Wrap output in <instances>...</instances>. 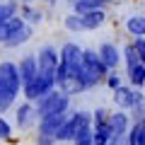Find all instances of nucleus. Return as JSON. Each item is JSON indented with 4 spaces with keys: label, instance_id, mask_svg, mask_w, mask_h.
Here are the masks:
<instances>
[{
    "label": "nucleus",
    "instance_id": "obj_19",
    "mask_svg": "<svg viewBox=\"0 0 145 145\" xmlns=\"http://www.w3.org/2000/svg\"><path fill=\"white\" fill-rule=\"evenodd\" d=\"M99 5H102L99 0H75V10H78L80 15H87V12L97 10Z\"/></svg>",
    "mask_w": 145,
    "mask_h": 145
},
{
    "label": "nucleus",
    "instance_id": "obj_11",
    "mask_svg": "<svg viewBox=\"0 0 145 145\" xmlns=\"http://www.w3.org/2000/svg\"><path fill=\"white\" fill-rule=\"evenodd\" d=\"M106 123L111 128V135H126V131H128V116L123 111H116V114L109 116Z\"/></svg>",
    "mask_w": 145,
    "mask_h": 145
},
{
    "label": "nucleus",
    "instance_id": "obj_3",
    "mask_svg": "<svg viewBox=\"0 0 145 145\" xmlns=\"http://www.w3.org/2000/svg\"><path fill=\"white\" fill-rule=\"evenodd\" d=\"M20 92V75H17V65L12 63H0V99H12Z\"/></svg>",
    "mask_w": 145,
    "mask_h": 145
},
{
    "label": "nucleus",
    "instance_id": "obj_27",
    "mask_svg": "<svg viewBox=\"0 0 145 145\" xmlns=\"http://www.w3.org/2000/svg\"><path fill=\"white\" fill-rule=\"evenodd\" d=\"M0 138H5V140H10V123H7L3 116H0Z\"/></svg>",
    "mask_w": 145,
    "mask_h": 145
},
{
    "label": "nucleus",
    "instance_id": "obj_4",
    "mask_svg": "<svg viewBox=\"0 0 145 145\" xmlns=\"http://www.w3.org/2000/svg\"><path fill=\"white\" fill-rule=\"evenodd\" d=\"M89 126H92V119H89V114H87V111H78L72 119H68L65 123L58 128L56 140H75L85 128H89Z\"/></svg>",
    "mask_w": 145,
    "mask_h": 145
},
{
    "label": "nucleus",
    "instance_id": "obj_20",
    "mask_svg": "<svg viewBox=\"0 0 145 145\" xmlns=\"http://www.w3.org/2000/svg\"><path fill=\"white\" fill-rule=\"evenodd\" d=\"M128 31L135 36H143L145 34V17H131L128 20Z\"/></svg>",
    "mask_w": 145,
    "mask_h": 145
},
{
    "label": "nucleus",
    "instance_id": "obj_17",
    "mask_svg": "<svg viewBox=\"0 0 145 145\" xmlns=\"http://www.w3.org/2000/svg\"><path fill=\"white\" fill-rule=\"evenodd\" d=\"M34 114L36 111L29 106V104H22V106L17 109V126H20V128H27V126L31 123V116Z\"/></svg>",
    "mask_w": 145,
    "mask_h": 145
},
{
    "label": "nucleus",
    "instance_id": "obj_9",
    "mask_svg": "<svg viewBox=\"0 0 145 145\" xmlns=\"http://www.w3.org/2000/svg\"><path fill=\"white\" fill-rule=\"evenodd\" d=\"M116 92V104L119 106H123V109H135L140 102H143V94L140 92H133V89H126V87H119V89H114Z\"/></svg>",
    "mask_w": 145,
    "mask_h": 145
},
{
    "label": "nucleus",
    "instance_id": "obj_5",
    "mask_svg": "<svg viewBox=\"0 0 145 145\" xmlns=\"http://www.w3.org/2000/svg\"><path fill=\"white\" fill-rule=\"evenodd\" d=\"M68 104H70V99H68V94L63 92H48L46 97L39 99V109H36V114L41 116H53V114H63L68 109Z\"/></svg>",
    "mask_w": 145,
    "mask_h": 145
},
{
    "label": "nucleus",
    "instance_id": "obj_32",
    "mask_svg": "<svg viewBox=\"0 0 145 145\" xmlns=\"http://www.w3.org/2000/svg\"><path fill=\"white\" fill-rule=\"evenodd\" d=\"M99 3H116V0H99Z\"/></svg>",
    "mask_w": 145,
    "mask_h": 145
},
{
    "label": "nucleus",
    "instance_id": "obj_25",
    "mask_svg": "<svg viewBox=\"0 0 145 145\" xmlns=\"http://www.w3.org/2000/svg\"><path fill=\"white\" fill-rule=\"evenodd\" d=\"M22 15H24L29 22H39V20H41V12L31 10V7H24V10H22Z\"/></svg>",
    "mask_w": 145,
    "mask_h": 145
},
{
    "label": "nucleus",
    "instance_id": "obj_7",
    "mask_svg": "<svg viewBox=\"0 0 145 145\" xmlns=\"http://www.w3.org/2000/svg\"><path fill=\"white\" fill-rule=\"evenodd\" d=\"M65 114H53V116H44L39 121V138H46V140H53L56 143V133L63 123H65Z\"/></svg>",
    "mask_w": 145,
    "mask_h": 145
},
{
    "label": "nucleus",
    "instance_id": "obj_28",
    "mask_svg": "<svg viewBox=\"0 0 145 145\" xmlns=\"http://www.w3.org/2000/svg\"><path fill=\"white\" fill-rule=\"evenodd\" d=\"M106 85H109V87H111V89H119V87H121V78H119V75H116V72H114V75H109Z\"/></svg>",
    "mask_w": 145,
    "mask_h": 145
},
{
    "label": "nucleus",
    "instance_id": "obj_16",
    "mask_svg": "<svg viewBox=\"0 0 145 145\" xmlns=\"http://www.w3.org/2000/svg\"><path fill=\"white\" fill-rule=\"evenodd\" d=\"M128 138V145H143L145 143V126L143 121H135V126L131 128V135H126Z\"/></svg>",
    "mask_w": 145,
    "mask_h": 145
},
{
    "label": "nucleus",
    "instance_id": "obj_31",
    "mask_svg": "<svg viewBox=\"0 0 145 145\" xmlns=\"http://www.w3.org/2000/svg\"><path fill=\"white\" fill-rule=\"evenodd\" d=\"M36 145H53V140H46V138H39L36 135Z\"/></svg>",
    "mask_w": 145,
    "mask_h": 145
},
{
    "label": "nucleus",
    "instance_id": "obj_8",
    "mask_svg": "<svg viewBox=\"0 0 145 145\" xmlns=\"http://www.w3.org/2000/svg\"><path fill=\"white\" fill-rule=\"evenodd\" d=\"M56 65H58V53L53 51L51 46H44L39 51V61H36V72H41V75H51L56 72Z\"/></svg>",
    "mask_w": 145,
    "mask_h": 145
},
{
    "label": "nucleus",
    "instance_id": "obj_23",
    "mask_svg": "<svg viewBox=\"0 0 145 145\" xmlns=\"http://www.w3.org/2000/svg\"><path fill=\"white\" fill-rule=\"evenodd\" d=\"M65 27H68L70 31H80V29H82V20L75 17V15H70V17L65 20Z\"/></svg>",
    "mask_w": 145,
    "mask_h": 145
},
{
    "label": "nucleus",
    "instance_id": "obj_21",
    "mask_svg": "<svg viewBox=\"0 0 145 145\" xmlns=\"http://www.w3.org/2000/svg\"><path fill=\"white\" fill-rule=\"evenodd\" d=\"M123 53H126V61H128V68H133V65H138V63H140L138 51H135V46H133V44H128Z\"/></svg>",
    "mask_w": 145,
    "mask_h": 145
},
{
    "label": "nucleus",
    "instance_id": "obj_24",
    "mask_svg": "<svg viewBox=\"0 0 145 145\" xmlns=\"http://www.w3.org/2000/svg\"><path fill=\"white\" fill-rule=\"evenodd\" d=\"M94 126H104V123H106V121H109V114H106V111H104V109H97V111H94Z\"/></svg>",
    "mask_w": 145,
    "mask_h": 145
},
{
    "label": "nucleus",
    "instance_id": "obj_14",
    "mask_svg": "<svg viewBox=\"0 0 145 145\" xmlns=\"http://www.w3.org/2000/svg\"><path fill=\"white\" fill-rule=\"evenodd\" d=\"M92 138H94V145H106L109 140L114 138V135H111V128H109V123L94 126V128H92Z\"/></svg>",
    "mask_w": 145,
    "mask_h": 145
},
{
    "label": "nucleus",
    "instance_id": "obj_10",
    "mask_svg": "<svg viewBox=\"0 0 145 145\" xmlns=\"http://www.w3.org/2000/svg\"><path fill=\"white\" fill-rule=\"evenodd\" d=\"M17 75H20V85H27V82H31V78L36 75V58L27 56L24 61L20 63V68H17Z\"/></svg>",
    "mask_w": 145,
    "mask_h": 145
},
{
    "label": "nucleus",
    "instance_id": "obj_22",
    "mask_svg": "<svg viewBox=\"0 0 145 145\" xmlns=\"http://www.w3.org/2000/svg\"><path fill=\"white\" fill-rule=\"evenodd\" d=\"M75 145H94V138H92V126H89V128H85L82 133L75 138Z\"/></svg>",
    "mask_w": 145,
    "mask_h": 145
},
{
    "label": "nucleus",
    "instance_id": "obj_18",
    "mask_svg": "<svg viewBox=\"0 0 145 145\" xmlns=\"http://www.w3.org/2000/svg\"><path fill=\"white\" fill-rule=\"evenodd\" d=\"M128 78H131V82H133L135 87H140V85L145 82V65H143V63H138V65L128 68Z\"/></svg>",
    "mask_w": 145,
    "mask_h": 145
},
{
    "label": "nucleus",
    "instance_id": "obj_15",
    "mask_svg": "<svg viewBox=\"0 0 145 145\" xmlns=\"http://www.w3.org/2000/svg\"><path fill=\"white\" fill-rule=\"evenodd\" d=\"M15 12H17L15 0H3V3H0V27L5 24V22H10L12 17H15Z\"/></svg>",
    "mask_w": 145,
    "mask_h": 145
},
{
    "label": "nucleus",
    "instance_id": "obj_6",
    "mask_svg": "<svg viewBox=\"0 0 145 145\" xmlns=\"http://www.w3.org/2000/svg\"><path fill=\"white\" fill-rule=\"evenodd\" d=\"M53 85H56V80H53L51 75L36 72L34 78H31V82L24 85V94H27V99H41V97H46L48 92H53Z\"/></svg>",
    "mask_w": 145,
    "mask_h": 145
},
{
    "label": "nucleus",
    "instance_id": "obj_34",
    "mask_svg": "<svg viewBox=\"0 0 145 145\" xmlns=\"http://www.w3.org/2000/svg\"><path fill=\"white\" fill-rule=\"evenodd\" d=\"M0 140H3V138H0Z\"/></svg>",
    "mask_w": 145,
    "mask_h": 145
},
{
    "label": "nucleus",
    "instance_id": "obj_33",
    "mask_svg": "<svg viewBox=\"0 0 145 145\" xmlns=\"http://www.w3.org/2000/svg\"><path fill=\"white\" fill-rule=\"evenodd\" d=\"M46 3H56V0H46Z\"/></svg>",
    "mask_w": 145,
    "mask_h": 145
},
{
    "label": "nucleus",
    "instance_id": "obj_2",
    "mask_svg": "<svg viewBox=\"0 0 145 145\" xmlns=\"http://www.w3.org/2000/svg\"><path fill=\"white\" fill-rule=\"evenodd\" d=\"M29 36H31V29L22 20H17V17H12L10 22H5V24L0 27V41L5 44V46H20Z\"/></svg>",
    "mask_w": 145,
    "mask_h": 145
},
{
    "label": "nucleus",
    "instance_id": "obj_29",
    "mask_svg": "<svg viewBox=\"0 0 145 145\" xmlns=\"http://www.w3.org/2000/svg\"><path fill=\"white\" fill-rule=\"evenodd\" d=\"M106 145H128V138H126V135H114Z\"/></svg>",
    "mask_w": 145,
    "mask_h": 145
},
{
    "label": "nucleus",
    "instance_id": "obj_1",
    "mask_svg": "<svg viewBox=\"0 0 145 145\" xmlns=\"http://www.w3.org/2000/svg\"><path fill=\"white\" fill-rule=\"evenodd\" d=\"M106 72V65L99 61V56L94 51H82V72H80V82L87 87H94L99 80L104 78Z\"/></svg>",
    "mask_w": 145,
    "mask_h": 145
},
{
    "label": "nucleus",
    "instance_id": "obj_13",
    "mask_svg": "<svg viewBox=\"0 0 145 145\" xmlns=\"http://www.w3.org/2000/svg\"><path fill=\"white\" fill-rule=\"evenodd\" d=\"M80 20H82V29H97L104 22V12L102 10H92V12H87V15H82Z\"/></svg>",
    "mask_w": 145,
    "mask_h": 145
},
{
    "label": "nucleus",
    "instance_id": "obj_30",
    "mask_svg": "<svg viewBox=\"0 0 145 145\" xmlns=\"http://www.w3.org/2000/svg\"><path fill=\"white\" fill-rule=\"evenodd\" d=\"M10 104H12V102H7V99H0V114H3V111H7V109H10Z\"/></svg>",
    "mask_w": 145,
    "mask_h": 145
},
{
    "label": "nucleus",
    "instance_id": "obj_26",
    "mask_svg": "<svg viewBox=\"0 0 145 145\" xmlns=\"http://www.w3.org/2000/svg\"><path fill=\"white\" fill-rule=\"evenodd\" d=\"M133 46H135V51H138V58H140V63L145 65V39H138V41H135Z\"/></svg>",
    "mask_w": 145,
    "mask_h": 145
},
{
    "label": "nucleus",
    "instance_id": "obj_12",
    "mask_svg": "<svg viewBox=\"0 0 145 145\" xmlns=\"http://www.w3.org/2000/svg\"><path fill=\"white\" fill-rule=\"evenodd\" d=\"M97 56H99V61H102L106 68H116V63H119V51H116L114 44H102Z\"/></svg>",
    "mask_w": 145,
    "mask_h": 145
}]
</instances>
